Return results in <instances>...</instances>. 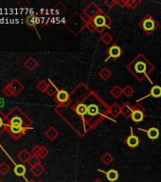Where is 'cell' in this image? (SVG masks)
<instances>
[{"label": "cell", "instance_id": "cell-1", "mask_svg": "<svg viewBox=\"0 0 161 182\" xmlns=\"http://www.w3.org/2000/svg\"><path fill=\"white\" fill-rule=\"evenodd\" d=\"M6 124L30 129L32 125V121L29 119V117L23 112V110L20 107L14 106L6 115Z\"/></svg>", "mask_w": 161, "mask_h": 182}, {"label": "cell", "instance_id": "cell-2", "mask_svg": "<svg viewBox=\"0 0 161 182\" xmlns=\"http://www.w3.org/2000/svg\"><path fill=\"white\" fill-rule=\"evenodd\" d=\"M29 129H30V128L19 127V126H14V125H11V124H5V131L10 135V137H11L13 141H18V140H20Z\"/></svg>", "mask_w": 161, "mask_h": 182}, {"label": "cell", "instance_id": "cell-3", "mask_svg": "<svg viewBox=\"0 0 161 182\" xmlns=\"http://www.w3.org/2000/svg\"><path fill=\"white\" fill-rule=\"evenodd\" d=\"M10 86L12 87L14 96H18L23 90H24V85L17 80V79H13V81L9 84Z\"/></svg>", "mask_w": 161, "mask_h": 182}, {"label": "cell", "instance_id": "cell-4", "mask_svg": "<svg viewBox=\"0 0 161 182\" xmlns=\"http://www.w3.org/2000/svg\"><path fill=\"white\" fill-rule=\"evenodd\" d=\"M30 157H31L30 153L28 150H26V149H22V150L17 154V158H18L21 162H23V163L29 162V160H30Z\"/></svg>", "mask_w": 161, "mask_h": 182}, {"label": "cell", "instance_id": "cell-5", "mask_svg": "<svg viewBox=\"0 0 161 182\" xmlns=\"http://www.w3.org/2000/svg\"><path fill=\"white\" fill-rule=\"evenodd\" d=\"M131 136L130 137H128V139L126 140V143H127V145L129 146V147H132V148H134V147H137V145H138V143H139V140H138V138L137 137V136H135L134 134H133V130H132V128H131Z\"/></svg>", "mask_w": 161, "mask_h": 182}, {"label": "cell", "instance_id": "cell-6", "mask_svg": "<svg viewBox=\"0 0 161 182\" xmlns=\"http://www.w3.org/2000/svg\"><path fill=\"white\" fill-rule=\"evenodd\" d=\"M121 54V49L120 47L118 46H112L110 48H109V57L107 58L105 61H107L109 58H118L120 57Z\"/></svg>", "mask_w": 161, "mask_h": 182}, {"label": "cell", "instance_id": "cell-7", "mask_svg": "<svg viewBox=\"0 0 161 182\" xmlns=\"http://www.w3.org/2000/svg\"><path fill=\"white\" fill-rule=\"evenodd\" d=\"M24 66H25V68H26L28 70L31 71V70H33V69L36 68V66H37V62H36V60H35L34 58L30 57V58H28V59L25 61Z\"/></svg>", "mask_w": 161, "mask_h": 182}, {"label": "cell", "instance_id": "cell-8", "mask_svg": "<svg viewBox=\"0 0 161 182\" xmlns=\"http://www.w3.org/2000/svg\"><path fill=\"white\" fill-rule=\"evenodd\" d=\"M140 130H141V131H145V132L147 133L149 139H151V140H156V139H158V137H159V131H158V129L155 128V127H152V128H150L149 130H145V129H141V128H140Z\"/></svg>", "mask_w": 161, "mask_h": 182}, {"label": "cell", "instance_id": "cell-9", "mask_svg": "<svg viewBox=\"0 0 161 182\" xmlns=\"http://www.w3.org/2000/svg\"><path fill=\"white\" fill-rule=\"evenodd\" d=\"M68 93L66 90H58L56 94V100L59 102H66L68 100Z\"/></svg>", "mask_w": 161, "mask_h": 182}, {"label": "cell", "instance_id": "cell-10", "mask_svg": "<svg viewBox=\"0 0 161 182\" xmlns=\"http://www.w3.org/2000/svg\"><path fill=\"white\" fill-rule=\"evenodd\" d=\"M131 117H132V119L135 121V123L138 124V123H140V121L143 119L144 114H143V112L140 111V110H135V111L132 112V116H131Z\"/></svg>", "mask_w": 161, "mask_h": 182}, {"label": "cell", "instance_id": "cell-11", "mask_svg": "<svg viewBox=\"0 0 161 182\" xmlns=\"http://www.w3.org/2000/svg\"><path fill=\"white\" fill-rule=\"evenodd\" d=\"M100 172L104 173V174H106L107 179H108L109 181H111V182L116 181V180L118 179V177H119V173H118L116 170H110V171H108L107 173H105V172H103V171H100Z\"/></svg>", "mask_w": 161, "mask_h": 182}, {"label": "cell", "instance_id": "cell-12", "mask_svg": "<svg viewBox=\"0 0 161 182\" xmlns=\"http://www.w3.org/2000/svg\"><path fill=\"white\" fill-rule=\"evenodd\" d=\"M13 172L18 176H24V174H26V167L23 164H16L13 168Z\"/></svg>", "mask_w": 161, "mask_h": 182}, {"label": "cell", "instance_id": "cell-13", "mask_svg": "<svg viewBox=\"0 0 161 182\" xmlns=\"http://www.w3.org/2000/svg\"><path fill=\"white\" fill-rule=\"evenodd\" d=\"M154 26H155V23L153 20H152L151 18L149 19H146L144 22H143V28L145 30H148V31H151L154 29Z\"/></svg>", "mask_w": 161, "mask_h": 182}, {"label": "cell", "instance_id": "cell-14", "mask_svg": "<svg viewBox=\"0 0 161 182\" xmlns=\"http://www.w3.org/2000/svg\"><path fill=\"white\" fill-rule=\"evenodd\" d=\"M5 124H6V115L0 109V136L5 131Z\"/></svg>", "mask_w": 161, "mask_h": 182}, {"label": "cell", "instance_id": "cell-15", "mask_svg": "<svg viewBox=\"0 0 161 182\" xmlns=\"http://www.w3.org/2000/svg\"><path fill=\"white\" fill-rule=\"evenodd\" d=\"M94 23L97 27L99 28H101V27H104L105 26V23H106V20H105V17L103 15H97L94 19Z\"/></svg>", "mask_w": 161, "mask_h": 182}, {"label": "cell", "instance_id": "cell-16", "mask_svg": "<svg viewBox=\"0 0 161 182\" xmlns=\"http://www.w3.org/2000/svg\"><path fill=\"white\" fill-rule=\"evenodd\" d=\"M151 96L154 98H160L161 97V87L159 85H154L151 89Z\"/></svg>", "mask_w": 161, "mask_h": 182}, {"label": "cell", "instance_id": "cell-17", "mask_svg": "<svg viewBox=\"0 0 161 182\" xmlns=\"http://www.w3.org/2000/svg\"><path fill=\"white\" fill-rule=\"evenodd\" d=\"M10 170H11V167L7 162L3 161V162L0 163V174H2L5 175L10 172Z\"/></svg>", "mask_w": 161, "mask_h": 182}, {"label": "cell", "instance_id": "cell-18", "mask_svg": "<svg viewBox=\"0 0 161 182\" xmlns=\"http://www.w3.org/2000/svg\"><path fill=\"white\" fill-rule=\"evenodd\" d=\"M76 111H77V113H78L79 115L83 116L84 114H86V113H87V106H86L84 103H80V104H78V105H77V107H76Z\"/></svg>", "mask_w": 161, "mask_h": 182}, {"label": "cell", "instance_id": "cell-19", "mask_svg": "<svg viewBox=\"0 0 161 182\" xmlns=\"http://www.w3.org/2000/svg\"><path fill=\"white\" fill-rule=\"evenodd\" d=\"M26 24L29 26V27H31V28H35V16L30 14V15H28L26 17Z\"/></svg>", "mask_w": 161, "mask_h": 182}, {"label": "cell", "instance_id": "cell-20", "mask_svg": "<svg viewBox=\"0 0 161 182\" xmlns=\"http://www.w3.org/2000/svg\"><path fill=\"white\" fill-rule=\"evenodd\" d=\"M87 113L91 116H95L99 113V108L96 104H91L87 106Z\"/></svg>", "mask_w": 161, "mask_h": 182}, {"label": "cell", "instance_id": "cell-21", "mask_svg": "<svg viewBox=\"0 0 161 182\" xmlns=\"http://www.w3.org/2000/svg\"><path fill=\"white\" fill-rule=\"evenodd\" d=\"M2 92H3L7 97H13V96H14L13 91V89H12V87L10 86L9 84L2 89Z\"/></svg>", "mask_w": 161, "mask_h": 182}, {"label": "cell", "instance_id": "cell-22", "mask_svg": "<svg viewBox=\"0 0 161 182\" xmlns=\"http://www.w3.org/2000/svg\"><path fill=\"white\" fill-rule=\"evenodd\" d=\"M29 164H30L31 167H34V166H36V165H38V164H39V159L37 158V157L33 156V157H31L30 158V160H29Z\"/></svg>", "mask_w": 161, "mask_h": 182}, {"label": "cell", "instance_id": "cell-23", "mask_svg": "<svg viewBox=\"0 0 161 182\" xmlns=\"http://www.w3.org/2000/svg\"><path fill=\"white\" fill-rule=\"evenodd\" d=\"M41 171H42V168H41L40 165H36V166H34V167H31V172H32L33 174H35L37 176L40 175Z\"/></svg>", "mask_w": 161, "mask_h": 182}, {"label": "cell", "instance_id": "cell-24", "mask_svg": "<svg viewBox=\"0 0 161 182\" xmlns=\"http://www.w3.org/2000/svg\"><path fill=\"white\" fill-rule=\"evenodd\" d=\"M20 8H27L29 5H30V2L29 1H23V0H20V1H17L16 3Z\"/></svg>", "mask_w": 161, "mask_h": 182}, {"label": "cell", "instance_id": "cell-25", "mask_svg": "<svg viewBox=\"0 0 161 182\" xmlns=\"http://www.w3.org/2000/svg\"><path fill=\"white\" fill-rule=\"evenodd\" d=\"M136 68L137 72H145V65L143 63H138Z\"/></svg>", "mask_w": 161, "mask_h": 182}, {"label": "cell", "instance_id": "cell-26", "mask_svg": "<svg viewBox=\"0 0 161 182\" xmlns=\"http://www.w3.org/2000/svg\"><path fill=\"white\" fill-rule=\"evenodd\" d=\"M37 88L41 91V92H45L46 89V84L45 82H41L38 85H37Z\"/></svg>", "mask_w": 161, "mask_h": 182}, {"label": "cell", "instance_id": "cell-27", "mask_svg": "<svg viewBox=\"0 0 161 182\" xmlns=\"http://www.w3.org/2000/svg\"><path fill=\"white\" fill-rule=\"evenodd\" d=\"M46 154H47V150H46V149H45L44 147L40 149V153H39V156H40V157H45Z\"/></svg>", "mask_w": 161, "mask_h": 182}, {"label": "cell", "instance_id": "cell-28", "mask_svg": "<svg viewBox=\"0 0 161 182\" xmlns=\"http://www.w3.org/2000/svg\"><path fill=\"white\" fill-rule=\"evenodd\" d=\"M40 149H41V148H39L38 146L32 149V153L34 154V156H35V157H36V156H39V153H40Z\"/></svg>", "mask_w": 161, "mask_h": 182}, {"label": "cell", "instance_id": "cell-29", "mask_svg": "<svg viewBox=\"0 0 161 182\" xmlns=\"http://www.w3.org/2000/svg\"><path fill=\"white\" fill-rule=\"evenodd\" d=\"M4 103H5V102H4V100H3L2 98H0V108H1V107H3V105H4Z\"/></svg>", "mask_w": 161, "mask_h": 182}, {"label": "cell", "instance_id": "cell-30", "mask_svg": "<svg viewBox=\"0 0 161 182\" xmlns=\"http://www.w3.org/2000/svg\"><path fill=\"white\" fill-rule=\"evenodd\" d=\"M0 182H3V181H2V180H1V179H0Z\"/></svg>", "mask_w": 161, "mask_h": 182}, {"label": "cell", "instance_id": "cell-31", "mask_svg": "<svg viewBox=\"0 0 161 182\" xmlns=\"http://www.w3.org/2000/svg\"><path fill=\"white\" fill-rule=\"evenodd\" d=\"M30 182H34V181H30Z\"/></svg>", "mask_w": 161, "mask_h": 182}]
</instances>
